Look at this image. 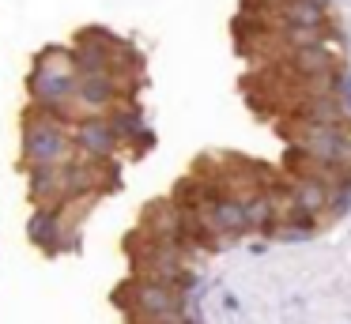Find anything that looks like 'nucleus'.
Instances as JSON below:
<instances>
[{"mask_svg": "<svg viewBox=\"0 0 351 324\" xmlns=\"http://www.w3.org/2000/svg\"><path fill=\"white\" fill-rule=\"evenodd\" d=\"M283 19H287V27H302V30L325 27V12H321L317 0H287L283 4Z\"/></svg>", "mask_w": 351, "mask_h": 324, "instance_id": "10", "label": "nucleus"}, {"mask_svg": "<svg viewBox=\"0 0 351 324\" xmlns=\"http://www.w3.org/2000/svg\"><path fill=\"white\" fill-rule=\"evenodd\" d=\"M31 241L42 249H49V253L61 245V219H57V211L42 208L38 215L31 219Z\"/></svg>", "mask_w": 351, "mask_h": 324, "instance_id": "11", "label": "nucleus"}, {"mask_svg": "<svg viewBox=\"0 0 351 324\" xmlns=\"http://www.w3.org/2000/svg\"><path fill=\"white\" fill-rule=\"evenodd\" d=\"M302 117L310 121V125H317V128H343V121H348L351 113L343 110L336 98L317 95V98H310V102L302 105Z\"/></svg>", "mask_w": 351, "mask_h": 324, "instance_id": "8", "label": "nucleus"}, {"mask_svg": "<svg viewBox=\"0 0 351 324\" xmlns=\"http://www.w3.org/2000/svg\"><path fill=\"white\" fill-rule=\"evenodd\" d=\"M31 188L38 200H57V196H69L64 188V170H34Z\"/></svg>", "mask_w": 351, "mask_h": 324, "instance_id": "13", "label": "nucleus"}, {"mask_svg": "<svg viewBox=\"0 0 351 324\" xmlns=\"http://www.w3.org/2000/svg\"><path fill=\"white\" fill-rule=\"evenodd\" d=\"M328 203H332V188L325 185V181L317 177H302L295 188H291V208L298 211V215H317V211H325Z\"/></svg>", "mask_w": 351, "mask_h": 324, "instance_id": "5", "label": "nucleus"}, {"mask_svg": "<svg viewBox=\"0 0 351 324\" xmlns=\"http://www.w3.org/2000/svg\"><path fill=\"white\" fill-rule=\"evenodd\" d=\"M302 151L313 158V162L328 166V170L343 173L351 170V136L340 132V128H317V125H306L302 132Z\"/></svg>", "mask_w": 351, "mask_h": 324, "instance_id": "3", "label": "nucleus"}, {"mask_svg": "<svg viewBox=\"0 0 351 324\" xmlns=\"http://www.w3.org/2000/svg\"><path fill=\"white\" fill-rule=\"evenodd\" d=\"M31 90H34V98H38V105H42V113H49V117H57L61 121V105L72 98V90H80V72H76V60H64V53L61 49H53L46 60L38 64V72H34V79H31Z\"/></svg>", "mask_w": 351, "mask_h": 324, "instance_id": "1", "label": "nucleus"}, {"mask_svg": "<svg viewBox=\"0 0 351 324\" xmlns=\"http://www.w3.org/2000/svg\"><path fill=\"white\" fill-rule=\"evenodd\" d=\"M185 219L189 215H182L178 208H159L155 211V219H152V234L159 238V245H178V241L185 238Z\"/></svg>", "mask_w": 351, "mask_h": 324, "instance_id": "9", "label": "nucleus"}, {"mask_svg": "<svg viewBox=\"0 0 351 324\" xmlns=\"http://www.w3.org/2000/svg\"><path fill=\"white\" fill-rule=\"evenodd\" d=\"M23 147H27V158H31L34 170H64L72 162V147H69V132L57 117L42 113L38 121L27 125V136H23Z\"/></svg>", "mask_w": 351, "mask_h": 324, "instance_id": "2", "label": "nucleus"}, {"mask_svg": "<svg viewBox=\"0 0 351 324\" xmlns=\"http://www.w3.org/2000/svg\"><path fill=\"white\" fill-rule=\"evenodd\" d=\"M132 306L147 316V321H162V316H178L185 313V301H182V286H167V283H140L132 290Z\"/></svg>", "mask_w": 351, "mask_h": 324, "instance_id": "4", "label": "nucleus"}, {"mask_svg": "<svg viewBox=\"0 0 351 324\" xmlns=\"http://www.w3.org/2000/svg\"><path fill=\"white\" fill-rule=\"evenodd\" d=\"M80 102L87 105V110H102V105L114 98V87H110V79H102V75H91V79H80Z\"/></svg>", "mask_w": 351, "mask_h": 324, "instance_id": "14", "label": "nucleus"}, {"mask_svg": "<svg viewBox=\"0 0 351 324\" xmlns=\"http://www.w3.org/2000/svg\"><path fill=\"white\" fill-rule=\"evenodd\" d=\"M91 185H95V166H87V162H69L64 166V188H69V196L87 192Z\"/></svg>", "mask_w": 351, "mask_h": 324, "instance_id": "15", "label": "nucleus"}, {"mask_svg": "<svg viewBox=\"0 0 351 324\" xmlns=\"http://www.w3.org/2000/svg\"><path fill=\"white\" fill-rule=\"evenodd\" d=\"M110 125H114V132H117V140H132V136L140 132V121L132 117V113H114V117H110Z\"/></svg>", "mask_w": 351, "mask_h": 324, "instance_id": "18", "label": "nucleus"}, {"mask_svg": "<svg viewBox=\"0 0 351 324\" xmlns=\"http://www.w3.org/2000/svg\"><path fill=\"white\" fill-rule=\"evenodd\" d=\"M332 90H336V102L351 113V72H336L332 75Z\"/></svg>", "mask_w": 351, "mask_h": 324, "instance_id": "19", "label": "nucleus"}, {"mask_svg": "<svg viewBox=\"0 0 351 324\" xmlns=\"http://www.w3.org/2000/svg\"><path fill=\"white\" fill-rule=\"evenodd\" d=\"M208 226H212L215 234H242L250 230V215H245V203L238 200H215L212 211H208Z\"/></svg>", "mask_w": 351, "mask_h": 324, "instance_id": "7", "label": "nucleus"}, {"mask_svg": "<svg viewBox=\"0 0 351 324\" xmlns=\"http://www.w3.org/2000/svg\"><path fill=\"white\" fill-rule=\"evenodd\" d=\"M76 143L87 151V155H110V151L117 147V132H114L110 121L91 117V121H84V125L76 128Z\"/></svg>", "mask_w": 351, "mask_h": 324, "instance_id": "6", "label": "nucleus"}, {"mask_svg": "<svg viewBox=\"0 0 351 324\" xmlns=\"http://www.w3.org/2000/svg\"><path fill=\"white\" fill-rule=\"evenodd\" d=\"M287 38L295 49H310V45H325L321 30H302V27H287Z\"/></svg>", "mask_w": 351, "mask_h": 324, "instance_id": "17", "label": "nucleus"}, {"mask_svg": "<svg viewBox=\"0 0 351 324\" xmlns=\"http://www.w3.org/2000/svg\"><path fill=\"white\" fill-rule=\"evenodd\" d=\"M245 215L250 226H268L276 219V200L268 192H253V200H245Z\"/></svg>", "mask_w": 351, "mask_h": 324, "instance_id": "16", "label": "nucleus"}, {"mask_svg": "<svg viewBox=\"0 0 351 324\" xmlns=\"http://www.w3.org/2000/svg\"><path fill=\"white\" fill-rule=\"evenodd\" d=\"M295 68L302 75H325L332 68V53L328 45H310V49H295Z\"/></svg>", "mask_w": 351, "mask_h": 324, "instance_id": "12", "label": "nucleus"}]
</instances>
